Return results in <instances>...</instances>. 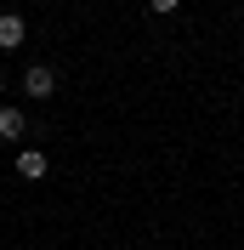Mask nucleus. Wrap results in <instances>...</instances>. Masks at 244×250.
<instances>
[{"instance_id": "nucleus-1", "label": "nucleus", "mask_w": 244, "mask_h": 250, "mask_svg": "<svg viewBox=\"0 0 244 250\" xmlns=\"http://www.w3.org/2000/svg\"><path fill=\"white\" fill-rule=\"evenodd\" d=\"M23 91H29L34 103H46V97L57 91V68H51V62H29V74H23Z\"/></svg>"}, {"instance_id": "nucleus-2", "label": "nucleus", "mask_w": 244, "mask_h": 250, "mask_svg": "<svg viewBox=\"0 0 244 250\" xmlns=\"http://www.w3.org/2000/svg\"><path fill=\"white\" fill-rule=\"evenodd\" d=\"M51 171V159H46V148H23L17 154V176H29V182H40V176Z\"/></svg>"}, {"instance_id": "nucleus-3", "label": "nucleus", "mask_w": 244, "mask_h": 250, "mask_svg": "<svg viewBox=\"0 0 244 250\" xmlns=\"http://www.w3.org/2000/svg\"><path fill=\"white\" fill-rule=\"evenodd\" d=\"M23 40H29V23H23V17H12V12H6V17H0V51H17V46H23Z\"/></svg>"}, {"instance_id": "nucleus-4", "label": "nucleus", "mask_w": 244, "mask_h": 250, "mask_svg": "<svg viewBox=\"0 0 244 250\" xmlns=\"http://www.w3.org/2000/svg\"><path fill=\"white\" fill-rule=\"evenodd\" d=\"M23 131H29V114L23 108H0V142H23Z\"/></svg>"}, {"instance_id": "nucleus-5", "label": "nucleus", "mask_w": 244, "mask_h": 250, "mask_svg": "<svg viewBox=\"0 0 244 250\" xmlns=\"http://www.w3.org/2000/svg\"><path fill=\"white\" fill-rule=\"evenodd\" d=\"M148 6H153V12H159V17H170V12H182V0H148Z\"/></svg>"}, {"instance_id": "nucleus-6", "label": "nucleus", "mask_w": 244, "mask_h": 250, "mask_svg": "<svg viewBox=\"0 0 244 250\" xmlns=\"http://www.w3.org/2000/svg\"><path fill=\"white\" fill-rule=\"evenodd\" d=\"M0 91H6V74H0Z\"/></svg>"}, {"instance_id": "nucleus-7", "label": "nucleus", "mask_w": 244, "mask_h": 250, "mask_svg": "<svg viewBox=\"0 0 244 250\" xmlns=\"http://www.w3.org/2000/svg\"><path fill=\"white\" fill-rule=\"evenodd\" d=\"M0 17H6V6H0Z\"/></svg>"}]
</instances>
